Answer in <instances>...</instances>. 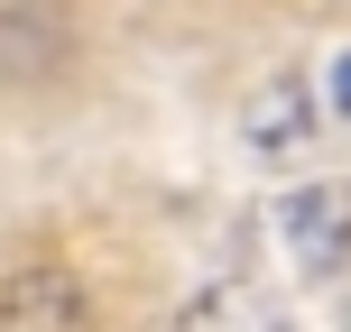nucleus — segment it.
<instances>
[{"label":"nucleus","instance_id":"2","mask_svg":"<svg viewBox=\"0 0 351 332\" xmlns=\"http://www.w3.org/2000/svg\"><path fill=\"white\" fill-rule=\"evenodd\" d=\"M0 332H93V286L65 259H28L0 277Z\"/></svg>","mask_w":351,"mask_h":332},{"label":"nucleus","instance_id":"5","mask_svg":"<svg viewBox=\"0 0 351 332\" xmlns=\"http://www.w3.org/2000/svg\"><path fill=\"white\" fill-rule=\"evenodd\" d=\"M333 111H342V120H351V55H342V65H333Z\"/></svg>","mask_w":351,"mask_h":332},{"label":"nucleus","instance_id":"4","mask_svg":"<svg viewBox=\"0 0 351 332\" xmlns=\"http://www.w3.org/2000/svg\"><path fill=\"white\" fill-rule=\"evenodd\" d=\"M241 139H250V157H305V139H315V92L305 84H268L259 102H250V120H241Z\"/></svg>","mask_w":351,"mask_h":332},{"label":"nucleus","instance_id":"1","mask_svg":"<svg viewBox=\"0 0 351 332\" xmlns=\"http://www.w3.org/2000/svg\"><path fill=\"white\" fill-rule=\"evenodd\" d=\"M278 240L296 259V277H342L351 268V185H296L278 203Z\"/></svg>","mask_w":351,"mask_h":332},{"label":"nucleus","instance_id":"3","mask_svg":"<svg viewBox=\"0 0 351 332\" xmlns=\"http://www.w3.org/2000/svg\"><path fill=\"white\" fill-rule=\"evenodd\" d=\"M167 332H296V314L278 296H259V286H204V296L176 305Z\"/></svg>","mask_w":351,"mask_h":332}]
</instances>
